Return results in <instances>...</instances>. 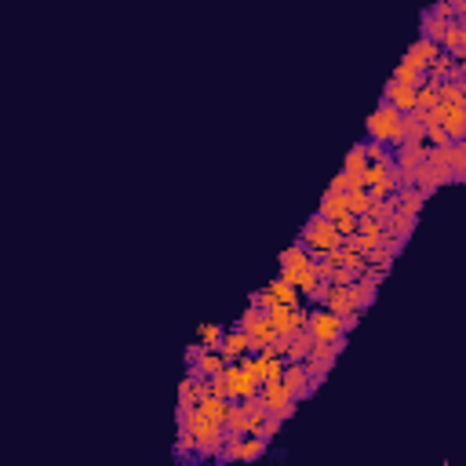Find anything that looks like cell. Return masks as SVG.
<instances>
[{"mask_svg": "<svg viewBox=\"0 0 466 466\" xmlns=\"http://www.w3.org/2000/svg\"><path fill=\"white\" fill-rule=\"evenodd\" d=\"M324 219H339V215H346L350 212V190L346 193H335V190H324V197H321V208H317Z\"/></svg>", "mask_w": 466, "mask_h": 466, "instance_id": "8fae6325", "label": "cell"}, {"mask_svg": "<svg viewBox=\"0 0 466 466\" xmlns=\"http://www.w3.org/2000/svg\"><path fill=\"white\" fill-rule=\"evenodd\" d=\"M309 331L317 335V343H335V339H343L346 335L343 317L331 314L328 306H309Z\"/></svg>", "mask_w": 466, "mask_h": 466, "instance_id": "3957f363", "label": "cell"}, {"mask_svg": "<svg viewBox=\"0 0 466 466\" xmlns=\"http://www.w3.org/2000/svg\"><path fill=\"white\" fill-rule=\"evenodd\" d=\"M200 353H204V346H200V343L186 350V368H190V365H197V360H200Z\"/></svg>", "mask_w": 466, "mask_h": 466, "instance_id": "7bdbcfd3", "label": "cell"}, {"mask_svg": "<svg viewBox=\"0 0 466 466\" xmlns=\"http://www.w3.org/2000/svg\"><path fill=\"white\" fill-rule=\"evenodd\" d=\"M350 212H353V215H368V212H372V193H368V186L350 190Z\"/></svg>", "mask_w": 466, "mask_h": 466, "instance_id": "83f0119b", "label": "cell"}, {"mask_svg": "<svg viewBox=\"0 0 466 466\" xmlns=\"http://www.w3.org/2000/svg\"><path fill=\"white\" fill-rule=\"evenodd\" d=\"M394 258H397V251H394L390 244H382V241H379L372 251H365V263H368V266H379V270H386V273L394 270Z\"/></svg>", "mask_w": 466, "mask_h": 466, "instance_id": "44dd1931", "label": "cell"}, {"mask_svg": "<svg viewBox=\"0 0 466 466\" xmlns=\"http://www.w3.org/2000/svg\"><path fill=\"white\" fill-rule=\"evenodd\" d=\"M382 98L390 102V106H397L401 113H411L416 110V88H408V84H397L394 76L386 81V88H382Z\"/></svg>", "mask_w": 466, "mask_h": 466, "instance_id": "9c48e42d", "label": "cell"}, {"mask_svg": "<svg viewBox=\"0 0 466 466\" xmlns=\"http://www.w3.org/2000/svg\"><path fill=\"white\" fill-rule=\"evenodd\" d=\"M459 44H462V18H452L445 37H441V51H445V55H455Z\"/></svg>", "mask_w": 466, "mask_h": 466, "instance_id": "484cf974", "label": "cell"}, {"mask_svg": "<svg viewBox=\"0 0 466 466\" xmlns=\"http://www.w3.org/2000/svg\"><path fill=\"white\" fill-rule=\"evenodd\" d=\"M397 193H401V212H404V215H419V212H423V204L430 200V197H426L416 183H404Z\"/></svg>", "mask_w": 466, "mask_h": 466, "instance_id": "9a60e30c", "label": "cell"}, {"mask_svg": "<svg viewBox=\"0 0 466 466\" xmlns=\"http://www.w3.org/2000/svg\"><path fill=\"white\" fill-rule=\"evenodd\" d=\"M416 222H419V215H404V212H394L390 219H386V233H390V237H401V241H408L411 233H416Z\"/></svg>", "mask_w": 466, "mask_h": 466, "instance_id": "2e32d148", "label": "cell"}, {"mask_svg": "<svg viewBox=\"0 0 466 466\" xmlns=\"http://www.w3.org/2000/svg\"><path fill=\"white\" fill-rule=\"evenodd\" d=\"M335 229H339L343 237H350V233H357V215H353V212L339 215V219H335Z\"/></svg>", "mask_w": 466, "mask_h": 466, "instance_id": "74e56055", "label": "cell"}, {"mask_svg": "<svg viewBox=\"0 0 466 466\" xmlns=\"http://www.w3.org/2000/svg\"><path fill=\"white\" fill-rule=\"evenodd\" d=\"M258 394H263V401L270 404V411H273V416H280V419H292L295 416V397H292V390H288V386H284V379L280 382H263V390H258Z\"/></svg>", "mask_w": 466, "mask_h": 466, "instance_id": "277c9868", "label": "cell"}, {"mask_svg": "<svg viewBox=\"0 0 466 466\" xmlns=\"http://www.w3.org/2000/svg\"><path fill=\"white\" fill-rule=\"evenodd\" d=\"M346 237L339 229H335V222L331 219H324L321 212H314L306 219V226L299 229V244H306L309 248V255H324V251H331V248H339Z\"/></svg>", "mask_w": 466, "mask_h": 466, "instance_id": "7a4b0ae2", "label": "cell"}, {"mask_svg": "<svg viewBox=\"0 0 466 466\" xmlns=\"http://www.w3.org/2000/svg\"><path fill=\"white\" fill-rule=\"evenodd\" d=\"M266 445H270V441H263L258 433H248L244 441H241V462H251V459H258V455L266 452Z\"/></svg>", "mask_w": 466, "mask_h": 466, "instance_id": "4316f807", "label": "cell"}, {"mask_svg": "<svg viewBox=\"0 0 466 466\" xmlns=\"http://www.w3.org/2000/svg\"><path fill=\"white\" fill-rule=\"evenodd\" d=\"M437 98L445 102V106H466V81H445L441 88H437Z\"/></svg>", "mask_w": 466, "mask_h": 466, "instance_id": "ffe728a7", "label": "cell"}, {"mask_svg": "<svg viewBox=\"0 0 466 466\" xmlns=\"http://www.w3.org/2000/svg\"><path fill=\"white\" fill-rule=\"evenodd\" d=\"M197 433L190 430V423L186 419H178V441H175V455L178 459H190V455H197Z\"/></svg>", "mask_w": 466, "mask_h": 466, "instance_id": "d6986e66", "label": "cell"}, {"mask_svg": "<svg viewBox=\"0 0 466 466\" xmlns=\"http://www.w3.org/2000/svg\"><path fill=\"white\" fill-rule=\"evenodd\" d=\"M426 142H430V146H452V135L445 132L441 124H430V127H426Z\"/></svg>", "mask_w": 466, "mask_h": 466, "instance_id": "8d00e7d4", "label": "cell"}, {"mask_svg": "<svg viewBox=\"0 0 466 466\" xmlns=\"http://www.w3.org/2000/svg\"><path fill=\"white\" fill-rule=\"evenodd\" d=\"M222 353H226L229 360H241L244 353H251V335H248L241 324L226 328V335H222Z\"/></svg>", "mask_w": 466, "mask_h": 466, "instance_id": "ba28073f", "label": "cell"}, {"mask_svg": "<svg viewBox=\"0 0 466 466\" xmlns=\"http://www.w3.org/2000/svg\"><path fill=\"white\" fill-rule=\"evenodd\" d=\"M394 81H397V84H408V88H423V84H426V73L411 69L408 62H397V69H394Z\"/></svg>", "mask_w": 466, "mask_h": 466, "instance_id": "d4e9b609", "label": "cell"}, {"mask_svg": "<svg viewBox=\"0 0 466 466\" xmlns=\"http://www.w3.org/2000/svg\"><path fill=\"white\" fill-rule=\"evenodd\" d=\"M222 335H226L222 324H204L200 328V346L204 350H222Z\"/></svg>", "mask_w": 466, "mask_h": 466, "instance_id": "f1b7e54d", "label": "cell"}, {"mask_svg": "<svg viewBox=\"0 0 466 466\" xmlns=\"http://www.w3.org/2000/svg\"><path fill=\"white\" fill-rule=\"evenodd\" d=\"M314 346H317V335L309 331V324H306V328H295V331H292V343H288V353H284V357H288V360H306Z\"/></svg>", "mask_w": 466, "mask_h": 466, "instance_id": "30bf717a", "label": "cell"}, {"mask_svg": "<svg viewBox=\"0 0 466 466\" xmlns=\"http://www.w3.org/2000/svg\"><path fill=\"white\" fill-rule=\"evenodd\" d=\"M284 368H288V357H270L263 382H280V379H284Z\"/></svg>", "mask_w": 466, "mask_h": 466, "instance_id": "d6a6232c", "label": "cell"}, {"mask_svg": "<svg viewBox=\"0 0 466 466\" xmlns=\"http://www.w3.org/2000/svg\"><path fill=\"white\" fill-rule=\"evenodd\" d=\"M445 55V51H441V44H437V40H426V37H419L416 44H411L408 47V55L401 59V62H408L411 69H419V73H426L437 59H441Z\"/></svg>", "mask_w": 466, "mask_h": 466, "instance_id": "5b68a950", "label": "cell"}, {"mask_svg": "<svg viewBox=\"0 0 466 466\" xmlns=\"http://www.w3.org/2000/svg\"><path fill=\"white\" fill-rule=\"evenodd\" d=\"M212 394H215V397H229V382L222 379V372L212 375ZM229 401H233V397H229Z\"/></svg>", "mask_w": 466, "mask_h": 466, "instance_id": "ab89813d", "label": "cell"}, {"mask_svg": "<svg viewBox=\"0 0 466 466\" xmlns=\"http://www.w3.org/2000/svg\"><path fill=\"white\" fill-rule=\"evenodd\" d=\"M433 11L441 15V18H455V11H452V4H448V0H437V4H433Z\"/></svg>", "mask_w": 466, "mask_h": 466, "instance_id": "b9f144b4", "label": "cell"}, {"mask_svg": "<svg viewBox=\"0 0 466 466\" xmlns=\"http://www.w3.org/2000/svg\"><path fill=\"white\" fill-rule=\"evenodd\" d=\"M437 102H441V98H437V88H433V84L416 88V110H419V113H430Z\"/></svg>", "mask_w": 466, "mask_h": 466, "instance_id": "4dcf8cb0", "label": "cell"}, {"mask_svg": "<svg viewBox=\"0 0 466 466\" xmlns=\"http://www.w3.org/2000/svg\"><path fill=\"white\" fill-rule=\"evenodd\" d=\"M411 183H416V186H419V190H423L426 197L441 190V178H437V168H433L430 161H423V164H419L416 171H411Z\"/></svg>", "mask_w": 466, "mask_h": 466, "instance_id": "e0dca14e", "label": "cell"}, {"mask_svg": "<svg viewBox=\"0 0 466 466\" xmlns=\"http://www.w3.org/2000/svg\"><path fill=\"white\" fill-rule=\"evenodd\" d=\"M241 441L244 437H226V445L219 452V462H241Z\"/></svg>", "mask_w": 466, "mask_h": 466, "instance_id": "836d02e7", "label": "cell"}, {"mask_svg": "<svg viewBox=\"0 0 466 466\" xmlns=\"http://www.w3.org/2000/svg\"><path fill=\"white\" fill-rule=\"evenodd\" d=\"M241 368H244L248 375L263 379V375H266V357H263V353H244V357H241Z\"/></svg>", "mask_w": 466, "mask_h": 466, "instance_id": "1f68e13d", "label": "cell"}, {"mask_svg": "<svg viewBox=\"0 0 466 466\" xmlns=\"http://www.w3.org/2000/svg\"><path fill=\"white\" fill-rule=\"evenodd\" d=\"M324 306L331 309V314H339V317H350V314H353L350 288H343V284H331V288H328V299H324Z\"/></svg>", "mask_w": 466, "mask_h": 466, "instance_id": "5bb4252c", "label": "cell"}, {"mask_svg": "<svg viewBox=\"0 0 466 466\" xmlns=\"http://www.w3.org/2000/svg\"><path fill=\"white\" fill-rule=\"evenodd\" d=\"M350 288V299H353V309H360V314H365V309L375 302V292H379V284H372V280H365V277H357L353 284H346Z\"/></svg>", "mask_w": 466, "mask_h": 466, "instance_id": "4fadbf2b", "label": "cell"}, {"mask_svg": "<svg viewBox=\"0 0 466 466\" xmlns=\"http://www.w3.org/2000/svg\"><path fill=\"white\" fill-rule=\"evenodd\" d=\"M368 139H379L390 149L404 146V113L397 106H390L386 98H379V110L368 117Z\"/></svg>", "mask_w": 466, "mask_h": 466, "instance_id": "6da1fadb", "label": "cell"}, {"mask_svg": "<svg viewBox=\"0 0 466 466\" xmlns=\"http://www.w3.org/2000/svg\"><path fill=\"white\" fill-rule=\"evenodd\" d=\"M448 4H452L455 18H466V0H448Z\"/></svg>", "mask_w": 466, "mask_h": 466, "instance_id": "f6af8a7d", "label": "cell"}, {"mask_svg": "<svg viewBox=\"0 0 466 466\" xmlns=\"http://www.w3.org/2000/svg\"><path fill=\"white\" fill-rule=\"evenodd\" d=\"M404 142H426V124H423V117L411 110V113H404Z\"/></svg>", "mask_w": 466, "mask_h": 466, "instance_id": "cb8c5ba5", "label": "cell"}, {"mask_svg": "<svg viewBox=\"0 0 466 466\" xmlns=\"http://www.w3.org/2000/svg\"><path fill=\"white\" fill-rule=\"evenodd\" d=\"M266 288L277 295V302H288V306H299V302H302V292L295 288V284H288L284 277H273V280L266 284Z\"/></svg>", "mask_w": 466, "mask_h": 466, "instance_id": "603a6c76", "label": "cell"}, {"mask_svg": "<svg viewBox=\"0 0 466 466\" xmlns=\"http://www.w3.org/2000/svg\"><path fill=\"white\" fill-rule=\"evenodd\" d=\"M248 302H251V306H258V309H270V306L277 302V295H273L270 288H263V292H255V295H251Z\"/></svg>", "mask_w": 466, "mask_h": 466, "instance_id": "f35d334b", "label": "cell"}, {"mask_svg": "<svg viewBox=\"0 0 466 466\" xmlns=\"http://www.w3.org/2000/svg\"><path fill=\"white\" fill-rule=\"evenodd\" d=\"M197 408H200V411H204V416H208V419H215V423H222V426H226V416H229L233 401H229V397H215V394H212V397H204V401H200Z\"/></svg>", "mask_w": 466, "mask_h": 466, "instance_id": "ac0fdd59", "label": "cell"}, {"mask_svg": "<svg viewBox=\"0 0 466 466\" xmlns=\"http://www.w3.org/2000/svg\"><path fill=\"white\" fill-rule=\"evenodd\" d=\"M226 433H229V437H248V411H244L241 401H233V408H229V416H226Z\"/></svg>", "mask_w": 466, "mask_h": 466, "instance_id": "7402d4cb", "label": "cell"}, {"mask_svg": "<svg viewBox=\"0 0 466 466\" xmlns=\"http://www.w3.org/2000/svg\"><path fill=\"white\" fill-rule=\"evenodd\" d=\"M357 324H360V309H353L350 317H343V328H346V331H353Z\"/></svg>", "mask_w": 466, "mask_h": 466, "instance_id": "ee69618b", "label": "cell"}, {"mask_svg": "<svg viewBox=\"0 0 466 466\" xmlns=\"http://www.w3.org/2000/svg\"><path fill=\"white\" fill-rule=\"evenodd\" d=\"M394 164H372L368 161V168H365V186H375V183H382L386 178V171H390Z\"/></svg>", "mask_w": 466, "mask_h": 466, "instance_id": "d590c367", "label": "cell"}, {"mask_svg": "<svg viewBox=\"0 0 466 466\" xmlns=\"http://www.w3.org/2000/svg\"><path fill=\"white\" fill-rule=\"evenodd\" d=\"M452 171H455V183H466V139L452 142Z\"/></svg>", "mask_w": 466, "mask_h": 466, "instance_id": "f546056e", "label": "cell"}, {"mask_svg": "<svg viewBox=\"0 0 466 466\" xmlns=\"http://www.w3.org/2000/svg\"><path fill=\"white\" fill-rule=\"evenodd\" d=\"M448 22H452V18H441L433 8H426V11H423V18H419V37H426V40H437V44H441V37H445V30H448Z\"/></svg>", "mask_w": 466, "mask_h": 466, "instance_id": "7c38bea8", "label": "cell"}, {"mask_svg": "<svg viewBox=\"0 0 466 466\" xmlns=\"http://www.w3.org/2000/svg\"><path fill=\"white\" fill-rule=\"evenodd\" d=\"M280 426H284V419L270 411V416L263 419V426H258V437H263V441H273V437L280 433Z\"/></svg>", "mask_w": 466, "mask_h": 466, "instance_id": "e575fe53", "label": "cell"}, {"mask_svg": "<svg viewBox=\"0 0 466 466\" xmlns=\"http://www.w3.org/2000/svg\"><path fill=\"white\" fill-rule=\"evenodd\" d=\"M226 360H229V357H226L222 350H204L197 365L186 368V375H193V379H212V375H219V372L226 368Z\"/></svg>", "mask_w": 466, "mask_h": 466, "instance_id": "52a82bcc", "label": "cell"}, {"mask_svg": "<svg viewBox=\"0 0 466 466\" xmlns=\"http://www.w3.org/2000/svg\"><path fill=\"white\" fill-rule=\"evenodd\" d=\"M284 386L292 390L295 401H306L309 394H314L309 390V372H306L302 360H288V368H284Z\"/></svg>", "mask_w": 466, "mask_h": 466, "instance_id": "8992f818", "label": "cell"}, {"mask_svg": "<svg viewBox=\"0 0 466 466\" xmlns=\"http://www.w3.org/2000/svg\"><path fill=\"white\" fill-rule=\"evenodd\" d=\"M328 190H335V193H346V190H350V175H346V171H339V175H335L331 183H328Z\"/></svg>", "mask_w": 466, "mask_h": 466, "instance_id": "60d3db41", "label": "cell"}]
</instances>
